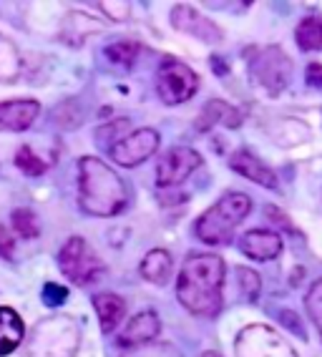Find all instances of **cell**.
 Masks as SVG:
<instances>
[{"instance_id":"6da1fadb","label":"cell","mask_w":322,"mask_h":357,"mask_svg":"<svg viewBox=\"0 0 322 357\" xmlns=\"http://www.w3.org/2000/svg\"><path fill=\"white\" fill-rule=\"evenodd\" d=\"M224 259L217 255H192L181 264L176 297L192 314L214 317L224 305Z\"/></svg>"},{"instance_id":"7a4b0ae2","label":"cell","mask_w":322,"mask_h":357,"mask_svg":"<svg viewBox=\"0 0 322 357\" xmlns=\"http://www.w3.org/2000/svg\"><path fill=\"white\" fill-rule=\"evenodd\" d=\"M78 204L91 217H116L129 204L123 178L96 156L78 161Z\"/></svg>"},{"instance_id":"3957f363","label":"cell","mask_w":322,"mask_h":357,"mask_svg":"<svg viewBox=\"0 0 322 357\" xmlns=\"http://www.w3.org/2000/svg\"><path fill=\"white\" fill-rule=\"evenodd\" d=\"M252 209V199L242 192H232L222 197L217 204H212L209 209L197 219L194 231L204 244H229L234 236V229L245 222L247 214Z\"/></svg>"},{"instance_id":"277c9868","label":"cell","mask_w":322,"mask_h":357,"mask_svg":"<svg viewBox=\"0 0 322 357\" xmlns=\"http://www.w3.org/2000/svg\"><path fill=\"white\" fill-rule=\"evenodd\" d=\"M81 342L78 325L66 314H56L36 325L28 342V357H73Z\"/></svg>"},{"instance_id":"5b68a950","label":"cell","mask_w":322,"mask_h":357,"mask_svg":"<svg viewBox=\"0 0 322 357\" xmlns=\"http://www.w3.org/2000/svg\"><path fill=\"white\" fill-rule=\"evenodd\" d=\"M250 78L264 93L279 96L292 81V61L277 45L259 48L250 56Z\"/></svg>"},{"instance_id":"8992f818","label":"cell","mask_w":322,"mask_h":357,"mask_svg":"<svg viewBox=\"0 0 322 357\" xmlns=\"http://www.w3.org/2000/svg\"><path fill=\"white\" fill-rule=\"evenodd\" d=\"M59 267L73 284L84 287L103 275V261L84 236H71L59 252Z\"/></svg>"},{"instance_id":"52a82bcc","label":"cell","mask_w":322,"mask_h":357,"mask_svg":"<svg viewBox=\"0 0 322 357\" xmlns=\"http://www.w3.org/2000/svg\"><path fill=\"white\" fill-rule=\"evenodd\" d=\"M199 89V76L189 68L187 63L169 58L159 66V73H156V91H159V98L167 106H176V103H184L197 93Z\"/></svg>"},{"instance_id":"ba28073f","label":"cell","mask_w":322,"mask_h":357,"mask_svg":"<svg viewBox=\"0 0 322 357\" xmlns=\"http://www.w3.org/2000/svg\"><path fill=\"white\" fill-rule=\"evenodd\" d=\"M237 357H297L287 340L270 325H250L234 340Z\"/></svg>"},{"instance_id":"9c48e42d","label":"cell","mask_w":322,"mask_h":357,"mask_svg":"<svg viewBox=\"0 0 322 357\" xmlns=\"http://www.w3.org/2000/svg\"><path fill=\"white\" fill-rule=\"evenodd\" d=\"M201 164H204L201 153L194 151L192 146H171L169 151L161 153L159 164H156V184H159V189L181 184Z\"/></svg>"},{"instance_id":"30bf717a","label":"cell","mask_w":322,"mask_h":357,"mask_svg":"<svg viewBox=\"0 0 322 357\" xmlns=\"http://www.w3.org/2000/svg\"><path fill=\"white\" fill-rule=\"evenodd\" d=\"M159 144V131H154V128H139V131H131L126 139H121L116 146L111 149V159L116 161L118 166H126V169L129 166H139L148 156H154Z\"/></svg>"},{"instance_id":"8fae6325","label":"cell","mask_w":322,"mask_h":357,"mask_svg":"<svg viewBox=\"0 0 322 357\" xmlns=\"http://www.w3.org/2000/svg\"><path fill=\"white\" fill-rule=\"evenodd\" d=\"M171 26L181 33H189L194 38L204 40V43H220L224 36H222L220 26L212 23L209 18L199 13V10H194L192 6H176L171 10Z\"/></svg>"},{"instance_id":"7c38bea8","label":"cell","mask_w":322,"mask_h":357,"mask_svg":"<svg viewBox=\"0 0 322 357\" xmlns=\"http://www.w3.org/2000/svg\"><path fill=\"white\" fill-rule=\"evenodd\" d=\"M40 103L31 98H15V101H0V128L3 131H26L38 119Z\"/></svg>"},{"instance_id":"4fadbf2b","label":"cell","mask_w":322,"mask_h":357,"mask_svg":"<svg viewBox=\"0 0 322 357\" xmlns=\"http://www.w3.org/2000/svg\"><path fill=\"white\" fill-rule=\"evenodd\" d=\"M239 249L254 261H270L282 252V236H279L277 231L250 229L245 236H242Z\"/></svg>"},{"instance_id":"5bb4252c","label":"cell","mask_w":322,"mask_h":357,"mask_svg":"<svg viewBox=\"0 0 322 357\" xmlns=\"http://www.w3.org/2000/svg\"><path fill=\"white\" fill-rule=\"evenodd\" d=\"M159 332H161L159 314L146 310V312L136 314L129 325L123 327V332L118 335V344H121V347H141V344L151 342Z\"/></svg>"},{"instance_id":"9a60e30c","label":"cell","mask_w":322,"mask_h":357,"mask_svg":"<svg viewBox=\"0 0 322 357\" xmlns=\"http://www.w3.org/2000/svg\"><path fill=\"white\" fill-rule=\"evenodd\" d=\"M229 166H232L237 174H242L245 178L254 181V184L267 186V189H277V176H275V172H272L267 164H262L252 151H247V149L234 151L232 159H229Z\"/></svg>"},{"instance_id":"2e32d148","label":"cell","mask_w":322,"mask_h":357,"mask_svg":"<svg viewBox=\"0 0 322 357\" xmlns=\"http://www.w3.org/2000/svg\"><path fill=\"white\" fill-rule=\"evenodd\" d=\"M23 337H26L23 317L15 312L13 307H0V357L18 350Z\"/></svg>"},{"instance_id":"e0dca14e","label":"cell","mask_w":322,"mask_h":357,"mask_svg":"<svg viewBox=\"0 0 322 357\" xmlns=\"http://www.w3.org/2000/svg\"><path fill=\"white\" fill-rule=\"evenodd\" d=\"M93 307H96L98 322H101L103 332H114L121 325L123 314H126V302L118 297V294L111 292H101L93 294Z\"/></svg>"},{"instance_id":"ac0fdd59","label":"cell","mask_w":322,"mask_h":357,"mask_svg":"<svg viewBox=\"0 0 322 357\" xmlns=\"http://www.w3.org/2000/svg\"><path fill=\"white\" fill-rule=\"evenodd\" d=\"M141 277L151 284H167L171 277V257L167 249H151L141 259Z\"/></svg>"},{"instance_id":"d6986e66","label":"cell","mask_w":322,"mask_h":357,"mask_svg":"<svg viewBox=\"0 0 322 357\" xmlns=\"http://www.w3.org/2000/svg\"><path fill=\"white\" fill-rule=\"evenodd\" d=\"M222 121H224L227 126H237L239 123L237 109H232L227 101H209L204 109H201V116L197 119V128H199V131H209V128Z\"/></svg>"},{"instance_id":"ffe728a7","label":"cell","mask_w":322,"mask_h":357,"mask_svg":"<svg viewBox=\"0 0 322 357\" xmlns=\"http://www.w3.org/2000/svg\"><path fill=\"white\" fill-rule=\"evenodd\" d=\"M297 45L302 48V51H320L322 48V18L317 15H309L305 18L300 26H297Z\"/></svg>"},{"instance_id":"44dd1931","label":"cell","mask_w":322,"mask_h":357,"mask_svg":"<svg viewBox=\"0 0 322 357\" xmlns=\"http://www.w3.org/2000/svg\"><path fill=\"white\" fill-rule=\"evenodd\" d=\"M139 43H131V40H118V43H111L106 48V58H109L111 63L118 66V68H131L139 56Z\"/></svg>"},{"instance_id":"7402d4cb","label":"cell","mask_w":322,"mask_h":357,"mask_svg":"<svg viewBox=\"0 0 322 357\" xmlns=\"http://www.w3.org/2000/svg\"><path fill=\"white\" fill-rule=\"evenodd\" d=\"M10 227H13L20 236H26V239H33V236L40 234L38 217H36V211H31V209H15L13 214H10Z\"/></svg>"},{"instance_id":"603a6c76","label":"cell","mask_w":322,"mask_h":357,"mask_svg":"<svg viewBox=\"0 0 322 357\" xmlns=\"http://www.w3.org/2000/svg\"><path fill=\"white\" fill-rule=\"evenodd\" d=\"M15 166H18L23 174H28V176H40V174H45V169H48V164H45L31 146L18 149V153H15Z\"/></svg>"},{"instance_id":"cb8c5ba5","label":"cell","mask_w":322,"mask_h":357,"mask_svg":"<svg viewBox=\"0 0 322 357\" xmlns=\"http://www.w3.org/2000/svg\"><path fill=\"white\" fill-rule=\"evenodd\" d=\"M20 70V58L13 43L0 38V81H13Z\"/></svg>"},{"instance_id":"d4e9b609","label":"cell","mask_w":322,"mask_h":357,"mask_svg":"<svg viewBox=\"0 0 322 357\" xmlns=\"http://www.w3.org/2000/svg\"><path fill=\"white\" fill-rule=\"evenodd\" d=\"M131 128V121L129 119H118V121H114V123H109V126H103V128H98V136H96V141L101 144V146H109V149H114L118 144L121 139H126V131Z\"/></svg>"},{"instance_id":"484cf974","label":"cell","mask_w":322,"mask_h":357,"mask_svg":"<svg viewBox=\"0 0 322 357\" xmlns=\"http://www.w3.org/2000/svg\"><path fill=\"white\" fill-rule=\"evenodd\" d=\"M305 310H307L312 325L317 327V332H320V337H322V277L309 287V292L305 294Z\"/></svg>"},{"instance_id":"4316f807","label":"cell","mask_w":322,"mask_h":357,"mask_svg":"<svg viewBox=\"0 0 322 357\" xmlns=\"http://www.w3.org/2000/svg\"><path fill=\"white\" fill-rule=\"evenodd\" d=\"M121 357H181V352L174 344L161 342V344H141V347H131L129 352H123Z\"/></svg>"},{"instance_id":"83f0119b","label":"cell","mask_w":322,"mask_h":357,"mask_svg":"<svg viewBox=\"0 0 322 357\" xmlns=\"http://www.w3.org/2000/svg\"><path fill=\"white\" fill-rule=\"evenodd\" d=\"M237 280H239L242 292H245V300H257V292H259V287H262L257 272H254V269L242 267V269H237Z\"/></svg>"},{"instance_id":"f1b7e54d","label":"cell","mask_w":322,"mask_h":357,"mask_svg":"<svg viewBox=\"0 0 322 357\" xmlns=\"http://www.w3.org/2000/svg\"><path fill=\"white\" fill-rule=\"evenodd\" d=\"M68 300V289L66 287H61V284H45L43 287V302L48 307H59V305H63V302Z\"/></svg>"},{"instance_id":"f546056e","label":"cell","mask_w":322,"mask_h":357,"mask_svg":"<svg viewBox=\"0 0 322 357\" xmlns=\"http://www.w3.org/2000/svg\"><path fill=\"white\" fill-rule=\"evenodd\" d=\"M305 81L312 89H322V63H309L305 70Z\"/></svg>"},{"instance_id":"4dcf8cb0","label":"cell","mask_w":322,"mask_h":357,"mask_svg":"<svg viewBox=\"0 0 322 357\" xmlns=\"http://www.w3.org/2000/svg\"><path fill=\"white\" fill-rule=\"evenodd\" d=\"M0 255L6 257H13V236H10V231L6 229V227H0Z\"/></svg>"},{"instance_id":"1f68e13d","label":"cell","mask_w":322,"mask_h":357,"mask_svg":"<svg viewBox=\"0 0 322 357\" xmlns=\"http://www.w3.org/2000/svg\"><path fill=\"white\" fill-rule=\"evenodd\" d=\"M201 357H222V355H220V352L209 350V352H204V355H201Z\"/></svg>"}]
</instances>
